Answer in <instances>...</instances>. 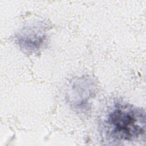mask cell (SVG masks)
<instances>
[{"label": "cell", "instance_id": "obj_1", "mask_svg": "<svg viewBox=\"0 0 146 146\" xmlns=\"http://www.w3.org/2000/svg\"><path fill=\"white\" fill-rule=\"evenodd\" d=\"M103 124L110 141H137L145 136V112L132 104L116 103L107 112Z\"/></svg>", "mask_w": 146, "mask_h": 146}, {"label": "cell", "instance_id": "obj_2", "mask_svg": "<svg viewBox=\"0 0 146 146\" xmlns=\"http://www.w3.org/2000/svg\"><path fill=\"white\" fill-rule=\"evenodd\" d=\"M44 38L42 30L30 27L21 33L18 36V40L23 48L32 51L37 50L42 45Z\"/></svg>", "mask_w": 146, "mask_h": 146}]
</instances>
